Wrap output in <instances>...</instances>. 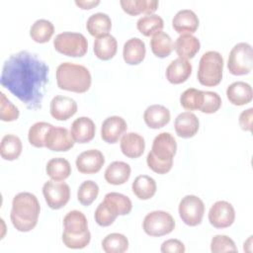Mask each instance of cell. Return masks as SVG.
<instances>
[{"mask_svg":"<svg viewBox=\"0 0 253 253\" xmlns=\"http://www.w3.org/2000/svg\"><path fill=\"white\" fill-rule=\"evenodd\" d=\"M48 66L37 54L22 50L3 64L0 83L30 110L42 108L48 82Z\"/></svg>","mask_w":253,"mask_h":253,"instance_id":"1","label":"cell"},{"mask_svg":"<svg viewBox=\"0 0 253 253\" xmlns=\"http://www.w3.org/2000/svg\"><path fill=\"white\" fill-rule=\"evenodd\" d=\"M40 211L37 197L32 193L22 192L13 198L10 218L17 230L28 232L37 225Z\"/></svg>","mask_w":253,"mask_h":253,"instance_id":"2","label":"cell"},{"mask_svg":"<svg viewBox=\"0 0 253 253\" xmlns=\"http://www.w3.org/2000/svg\"><path fill=\"white\" fill-rule=\"evenodd\" d=\"M56 82L62 90L84 93L89 90L92 77L90 71L84 65L63 62L56 69Z\"/></svg>","mask_w":253,"mask_h":253,"instance_id":"3","label":"cell"},{"mask_svg":"<svg viewBox=\"0 0 253 253\" xmlns=\"http://www.w3.org/2000/svg\"><path fill=\"white\" fill-rule=\"evenodd\" d=\"M222 71L223 57L221 54L214 50L207 51L200 59L197 73L198 80L204 86H216L222 79Z\"/></svg>","mask_w":253,"mask_h":253,"instance_id":"4","label":"cell"},{"mask_svg":"<svg viewBox=\"0 0 253 253\" xmlns=\"http://www.w3.org/2000/svg\"><path fill=\"white\" fill-rule=\"evenodd\" d=\"M53 46L58 52L72 57L83 56L87 52L88 42L84 35L73 32L58 34L53 40Z\"/></svg>","mask_w":253,"mask_h":253,"instance_id":"5","label":"cell"},{"mask_svg":"<svg viewBox=\"0 0 253 253\" xmlns=\"http://www.w3.org/2000/svg\"><path fill=\"white\" fill-rule=\"evenodd\" d=\"M253 50L247 42H238L229 52L227 68L233 75H245L252 70Z\"/></svg>","mask_w":253,"mask_h":253,"instance_id":"6","label":"cell"},{"mask_svg":"<svg viewBox=\"0 0 253 253\" xmlns=\"http://www.w3.org/2000/svg\"><path fill=\"white\" fill-rule=\"evenodd\" d=\"M142 227L144 232L150 236H163L173 231L175 220L167 211H154L145 215Z\"/></svg>","mask_w":253,"mask_h":253,"instance_id":"7","label":"cell"},{"mask_svg":"<svg viewBox=\"0 0 253 253\" xmlns=\"http://www.w3.org/2000/svg\"><path fill=\"white\" fill-rule=\"evenodd\" d=\"M178 211L184 223L189 226H196L202 222L205 213V205L199 197L187 195L180 201Z\"/></svg>","mask_w":253,"mask_h":253,"instance_id":"8","label":"cell"},{"mask_svg":"<svg viewBox=\"0 0 253 253\" xmlns=\"http://www.w3.org/2000/svg\"><path fill=\"white\" fill-rule=\"evenodd\" d=\"M42 194L47 206L52 210H58L68 203L70 188L65 182L49 180L43 184Z\"/></svg>","mask_w":253,"mask_h":253,"instance_id":"9","label":"cell"},{"mask_svg":"<svg viewBox=\"0 0 253 253\" xmlns=\"http://www.w3.org/2000/svg\"><path fill=\"white\" fill-rule=\"evenodd\" d=\"M235 219V211L232 205L226 201L215 202L209 211L210 223L215 228L230 226Z\"/></svg>","mask_w":253,"mask_h":253,"instance_id":"10","label":"cell"},{"mask_svg":"<svg viewBox=\"0 0 253 253\" xmlns=\"http://www.w3.org/2000/svg\"><path fill=\"white\" fill-rule=\"evenodd\" d=\"M177 142L170 132H160L155 136L152 142L151 154L161 161H173L176 154Z\"/></svg>","mask_w":253,"mask_h":253,"instance_id":"11","label":"cell"},{"mask_svg":"<svg viewBox=\"0 0 253 253\" xmlns=\"http://www.w3.org/2000/svg\"><path fill=\"white\" fill-rule=\"evenodd\" d=\"M74 140L68 129L62 126H51L44 138L45 147L52 151H67L74 145Z\"/></svg>","mask_w":253,"mask_h":253,"instance_id":"12","label":"cell"},{"mask_svg":"<svg viewBox=\"0 0 253 253\" xmlns=\"http://www.w3.org/2000/svg\"><path fill=\"white\" fill-rule=\"evenodd\" d=\"M105 163L103 153L98 149H89L80 153L75 161L77 170L82 174H94L101 170Z\"/></svg>","mask_w":253,"mask_h":253,"instance_id":"13","label":"cell"},{"mask_svg":"<svg viewBox=\"0 0 253 253\" xmlns=\"http://www.w3.org/2000/svg\"><path fill=\"white\" fill-rule=\"evenodd\" d=\"M127 128L126 122L119 116H111L105 119L101 126V137L108 143H115Z\"/></svg>","mask_w":253,"mask_h":253,"instance_id":"14","label":"cell"},{"mask_svg":"<svg viewBox=\"0 0 253 253\" xmlns=\"http://www.w3.org/2000/svg\"><path fill=\"white\" fill-rule=\"evenodd\" d=\"M49 111L55 120L66 121L77 112V103L70 97L57 95L50 101Z\"/></svg>","mask_w":253,"mask_h":253,"instance_id":"15","label":"cell"},{"mask_svg":"<svg viewBox=\"0 0 253 253\" xmlns=\"http://www.w3.org/2000/svg\"><path fill=\"white\" fill-rule=\"evenodd\" d=\"M96 126L94 122L88 117H80L71 125V136L75 142L86 143L95 136Z\"/></svg>","mask_w":253,"mask_h":253,"instance_id":"16","label":"cell"},{"mask_svg":"<svg viewBox=\"0 0 253 253\" xmlns=\"http://www.w3.org/2000/svg\"><path fill=\"white\" fill-rule=\"evenodd\" d=\"M173 29L179 34L195 33L199 27V18L193 10L183 9L176 13L172 19Z\"/></svg>","mask_w":253,"mask_h":253,"instance_id":"17","label":"cell"},{"mask_svg":"<svg viewBox=\"0 0 253 253\" xmlns=\"http://www.w3.org/2000/svg\"><path fill=\"white\" fill-rule=\"evenodd\" d=\"M199 119L191 112H183L179 114L174 122L176 133L183 138L193 137L199 130Z\"/></svg>","mask_w":253,"mask_h":253,"instance_id":"18","label":"cell"},{"mask_svg":"<svg viewBox=\"0 0 253 253\" xmlns=\"http://www.w3.org/2000/svg\"><path fill=\"white\" fill-rule=\"evenodd\" d=\"M192 73V64L183 58L172 60L166 68V78L172 84H181L185 82Z\"/></svg>","mask_w":253,"mask_h":253,"instance_id":"19","label":"cell"},{"mask_svg":"<svg viewBox=\"0 0 253 253\" xmlns=\"http://www.w3.org/2000/svg\"><path fill=\"white\" fill-rule=\"evenodd\" d=\"M121 150L128 158H137L142 155L145 142L142 135L137 132H127L121 138Z\"/></svg>","mask_w":253,"mask_h":253,"instance_id":"20","label":"cell"},{"mask_svg":"<svg viewBox=\"0 0 253 253\" xmlns=\"http://www.w3.org/2000/svg\"><path fill=\"white\" fill-rule=\"evenodd\" d=\"M226 96L229 102L235 106L246 105L252 100V87L243 81L233 82L227 87Z\"/></svg>","mask_w":253,"mask_h":253,"instance_id":"21","label":"cell"},{"mask_svg":"<svg viewBox=\"0 0 253 253\" xmlns=\"http://www.w3.org/2000/svg\"><path fill=\"white\" fill-rule=\"evenodd\" d=\"M201 43L197 37L192 34L180 35L174 44V48L180 58L190 59L193 58L200 50Z\"/></svg>","mask_w":253,"mask_h":253,"instance_id":"22","label":"cell"},{"mask_svg":"<svg viewBox=\"0 0 253 253\" xmlns=\"http://www.w3.org/2000/svg\"><path fill=\"white\" fill-rule=\"evenodd\" d=\"M145 53V43L138 38H131L124 44L123 56L127 64L135 65L140 63L144 59Z\"/></svg>","mask_w":253,"mask_h":253,"instance_id":"23","label":"cell"},{"mask_svg":"<svg viewBox=\"0 0 253 253\" xmlns=\"http://www.w3.org/2000/svg\"><path fill=\"white\" fill-rule=\"evenodd\" d=\"M143 120L148 127L160 128L169 123L170 112L162 105H151L145 109Z\"/></svg>","mask_w":253,"mask_h":253,"instance_id":"24","label":"cell"},{"mask_svg":"<svg viewBox=\"0 0 253 253\" xmlns=\"http://www.w3.org/2000/svg\"><path fill=\"white\" fill-rule=\"evenodd\" d=\"M130 166L124 161H114L105 170V180L112 185H122L130 176Z\"/></svg>","mask_w":253,"mask_h":253,"instance_id":"25","label":"cell"},{"mask_svg":"<svg viewBox=\"0 0 253 253\" xmlns=\"http://www.w3.org/2000/svg\"><path fill=\"white\" fill-rule=\"evenodd\" d=\"M86 28L91 36L100 38L109 34L112 28V21L106 13H94L88 18Z\"/></svg>","mask_w":253,"mask_h":253,"instance_id":"26","label":"cell"},{"mask_svg":"<svg viewBox=\"0 0 253 253\" xmlns=\"http://www.w3.org/2000/svg\"><path fill=\"white\" fill-rule=\"evenodd\" d=\"M64 231L70 234H83L88 231V221L85 214L79 211H71L63 218Z\"/></svg>","mask_w":253,"mask_h":253,"instance_id":"27","label":"cell"},{"mask_svg":"<svg viewBox=\"0 0 253 253\" xmlns=\"http://www.w3.org/2000/svg\"><path fill=\"white\" fill-rule=\"evenodd\" d=\"M117 40L110 34L97 38L94 42V53L102 60H109L113 58L117 52Z\"/></svg>","mask_w":253,"mask_h":253,"instance_id":"28","label":"cell"},{"mask_svg":"<svg viewBox=\"0 0 253 253\" xmlns=\"http://www.w3.org/2000/svg\"><path fill=\"white\" fill-rule=\"evenodd\" d=\"M120 4L126 13L135 16L141 13L152 14L157 10L159 2L157 0H121Z\"/></svg>","mask_w":253,"mask_h":253,"instance_id":"29","label":"cell"},{"mask_svg":"<svg viewBox=\"0 0 253 253\" xmlns=\"http://www.w3.org/2000/svg\"><path fill=\"white\" fill-rule=\"evenodd\" d=\"M131 189L133 194L140 200L152 198L156 192V182L147 175H139L132 182Z\"/></svg>","mask_w":253,"mask_h":253,"instance_id":"30","label":"cell"},{"mask_svg":"<svg viewBox=\"0 0 253 253\" xmlns=\"http://www.w3.org/2000/svg\"><path fill=\"white\" fill-rule=\"evenodd\" d=\"M45 170L51 180L55 181H63L71 174L70 163L62 157H55L48 160Z\"/></svg>","mask_w":253,"mask_h":253,"instance_id":"31","label":"cell"},{"mask_svg":"<svg viewBox=\"0 0 253 253\" xmlns=\"http://www.w3.org/2000/svg\"><path fill=\"white\" fill-rule=\"evenodd\" d=\"M22 149V141L17 135L6 134L3 136L0 146V154L3 159L9 161L17 159L21 155Z\"/></svg>","mask_w":253,"mask_h":253,"instance_id":"32","label":"cell"},{"mask_svg":"<svg viewBox=\"0 0 253 253\" xmlns=\"http://www.w3.org/2000/svg\"><path fill=\"white\" fill-rule=\"evenodd\" d=\"M150 47L154 55L163 58L170 55L174 49V43L171 37L161 31L152 36V39L150 40Z\"/></svg>","mask_w":253,"mask_h":253,"instance_id":"33","label":"cell"},{"mask_svg":"<svg viewBox=\"0 0 253 253\" xmlns=\"http://www.w3.org/2000/svg\"><path fill=\"white\" fill-rule=\"evenodd\" d=\"M118 215H120L118 209L114 204L106 199L99 204L94 213L95 220L100 226L111 225L116 220Z\"/></svg>","mask_w":253,"mask_h":253,"instance_id":"34","label":"cell"},{"mask_svg":"<svg viewBox=\"0 0 253 253\" xmlns=\"http://www.w3.org/2000/svg\"><path fill=\"white\" fill-rule=\"evenodd\" d=\"M164 27L163 19L156 14H149L140 17L136 22L137 30L145 37H150L161 30Z\"/></svg>","mask_w":253,"mask_h":253,"instance_id":"35","label":"cell"},{"mask_svg":"<svg viewBox=\"0 0 253 253\" xmlns=\"http://www.w3.org/2000/svg\"><path fill=\"white\" fill-rule=\"evenodd\" d=\"M54 33L53 24L45 19L37 20L30 29L31 38L40 43L46 42L50 40Z\"/></svg>","mask_w":253,"mask_h":253,"instance_id":"36","label":"cell"},{"mask_svg":"<svg viewBox=\"0 0 253 253\" xmlns=\"http://www.w3.org/2000/svg\"><path fill=\"white\" fill-rule=\"evenodd\" d=\"M102 248L106 253H123L128 248V240L122 233H111L102 240Z\"/></svg>","mask_w":253,"mask_h":253,"instance_id":"37","label":"cell"},{"mask_svg":"<svg viewBox=\"0 0 253 253\" xmlns=\"http://www.w3.org/2000/svg\"><path fill=\"white\" fill-rule=\"evenodd\" d=\"M203 100H204L203 91L195 88H189L185 90L180 96L181 106L188 111L200 110L203 104Z\"/></svg>","mask_w":253,"mask_h":253,"instance_id":"38","label":"cell"},{"mask_svg":"<svg viewBox=\"0 0 253 253\" xmlns=\"http://www.w3.org/2000/svg\"><path fill=\"white\" fill-rule=\"evenodd\" d=\"M52 126L51 124L45 122H38L34 124L28 132L29 142L35 147H44V138L47 130Z\"/></svg>","mask_w":253,"mask_h":253,"instance_id":"39","label":"cell"},{"mask_svg":"<svg viewBox=\"0 0 253 253\" xmlns=\"http://www.w3.org/2000/svg\"><path fill=\"white\" fill-rule=\"evenodd\" d=\"M99 186L92 180L82 182L77 191V199L83 206H90L98 197Z\"/></svg>","mask_w":253,"mask_h":253,"instance_id":"40","label":"cell"},{"mask_svg":"<svg viewBox=\"0 0 253 253\" xmlns=\"http://www.w3.org/2000/svg\"><path fill=\"white\" fill-rule=\"evenodd\" d=\"M91 240L90 231H86L83 234H70L65 231L62 233L63 244L71 249H82L86 247Z\"/></svg>","mask_w":253,"mask_h":253,"instance_id":"41","label":"cell"},{"mask_svg":"<svg viewBox=\"0 0 253 253\" xmlns=\"http://www.w3.org/2000/svg\"><path fill=\"white\" fill-rule=\"evenodd\" d=\"M104 199L110 201L112 204L115 205V207L118 209L120 215L128 214L132 209V204L130 199L121 193H117V192L108 193Z\"/></svg>","mask_w":253,"mask_h":253,"instance_id":"42","label":"cell"},{"mask_svg":"<svg viewBox=\"0 0 253 253\" xmlns=\"http://www.w3.org/2000/svg\"><path fill=\"white\" fill-rule=\"evenodd\" d=\"M211 251L212 253L237 252V248L234 241L230 237L218 234L213 236L211 241Z\"/></svg>","mask_w":253,"mask_h":253,"instance_id":"43","label":"cell"},{"mask_svg":"<svg viewBox=\"0 0 253 253\" xmlns=\"http://www.w3.org/2000/svg\"><path fill=\"white\" fill-rule=\"evenodd\" d=\"M19 118L18 108L11 103L3 92L0 93V119L3 122H13Z\"/></svg>","mask_w":253,"mask_h":253,"instance_id":"44","label":"cell"},{"mask_svg":"<svg viewBox=\"0 0 253 253\" xmlns=\"http://www.w3.org/2000/svg\"><path fill=\"white\" fill-rule=\"evenodd\" d=\"M203 94L204 100L200 111L206 114L215 113L221 106L220 96L216 92L212 91H203Z\"/></svg>","mask_w":253,"mask_h":253,"instance_id":"45","label":"cell"},{"mask_svg":"<svg viewBox=\"0 0 253 253\" xmlns=\"http://www.w3.org/2000/svg\"><path fill=\"white\" fill-rule=\"evenodd\" d=\"M146 163L148 165V167L155 173L158 174H165L167 172H169L172 168L173 165V161H161L158 160L157 158H155L151 152L149 151L146 157Z\"/></svg>","mask_w":253,"mask_h":253,"instance_id":"46","label":"cell"},{"mask_svg":"<svg viewBox=\"0 0 253 253\" xmlns=\"http://www.w3.org/2000/svg\"><path fill=\"white\" fill-rule=\"evenodd\" d=\"M185 250L184 244L178 239H168L161 245V252L163 253H184Z\"/></svg>","mask_w":253,"mask_h":253,"instance_id":"47","label":"cell"},{"mask_svg":"<svg viewBox=\"0 0 253 253\" xmlns=\"http://www.w3.org/2000/svg\"><path fill=\"white\" fill-rule=\"evenodd\" d=\"M252 118H253V108H249L243 111L239 116V125L243 130H252Z\"/></svg>","mask_w":253,"mask_h":253,"instance_id":"48","label":"cell"},{"mask_svg":"<svg viewBox=\"0 0 253 253\" xmlns=\"http://www.w3.org/2000/svg\"><path fill=\"white\" fill-rule=\"evenodd\" d=\"M99 3H100L99 0H90V1L75 0V4L79 6L81 9H91L94 6H97Z\"/></svg>","mask_w":253,"mask_h":253,"instance_id":"49","label":"cell"}]
</instances>
